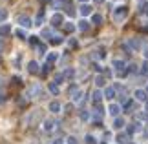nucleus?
I'll list each match as a JSON object with an SVG mask.
<instances>
[{
    "mask_svg": "<svg viewBox=\"0 0 148 144\" xmlns=\"http://www.w3.org/2000/svg\"><path fill=\"white\" fill-rule=\"evenodd\" d=\"M113 20H117V22H121V20H124L128 16V8H124V5H119V8H115L113 9Z\"/></svg>",
    "mask_w": 148,
    "mask_h": 144,
    "instance_id": "nucleus-1",
    "label": "nucleus"
},
{
    "mask_svg": "<svg viewBox=\"0 0 148 144\" xmlns=\"http://www.w3.org/2000/svg\"><path fill=\"white\" fill-rule=\"evenodd\" d=\"M18 24H20L22 27H26V29H27V27H31V26H33V22H31V18H29V16H24V15H20V16H18Z\"/></svg>",
    "mask_w": 148,
    "mask_h": 144,
    "instance_id": "nucleus-2",
    "label": "nucleus"
},
{
    "mask_svg": "<svg viewBox=\"0 0 148 144\" xmlns=\"http://www.w3.org/2000/svg\"><path fill=\"white\" fill-rule=\"evenodd\" d=\"M126 44L130 46V49H134V51L141 49V42H139L137 38H128V40H126Z\"/></svg>",
    "mask_w": 148,
    "mask_h": 144,
    "instance_id": "nucleus-3",
    "label": "nucleus"
},
{
    "mask_svg": "<svg viewBox=\"0 0 148 144\" xmlns=\"http://www.w3.org/2000/svg\"><path fill=\"white\" fill-rule=\"evenodd\" d=\"M108 113L112 115V117H119V113H121V108H119V104H110V108H108Z\"/></svg>",
    "mask_w": 148,
    "mask_h": 144,
    "instance_id": "nucleus-4",
    "label": "nucleus"
},
{
    "mask_svg": "<svg viewBox=\"0 0 148 144\" xmlns=\"http://www.w3.org/2000/svg\"><path fill=\"white\" fill-rule=\"evenodd\" d=\"M62 22H64V16H62L60 13H55L53 16H51V24L53 26H62Z\"/></svg>",
    "mask_w": 148,
    "mask_h": 144,
    "instance_id": "nucleus-5",
    "label": "nucleus"
},
{
    "mask_svg": "<svg viewBox=\"0 0 148 144\" xmlns=\"http://www.w3.org/2000/svg\"><path fill=\"white\" fill-rule=\"evenodd\" d=\"M134 97H135L137 100H143V102H146V100H148V97H146V91H145V89H135Z\"/></svg>",
    "mask_w": 148,
    "mask_h": 144,
    "instance_id": "nucleus-6",
    "label": "nucleus"
},
{
    "mask_svg": "<svg viewBox=\"0 0 148 144\" xmlns=\"http://www.w3.org/2000/svg\"><path fill=\"white\" fill-rule=\"evenodd\" d=\"M82 16H88L90 13H92V5H88V4H82L81 5V11H79Z\"/></svg>",
    "mask_w": 148,
    "mask_h": 144,
    "instance_id": "nucleus-7",
    "label": "nucleus"
},
{
    "mask_svg": "<svg viewBox=\"0 0 148 144\" xmlns=\"http://www.w3.org/2000/svg\"><path fill=\"white\" fill-rule=\"evenodd\" d=\"M5 35H11V26L9 24L0 26V37H5Z\"/></svg>",
    "mask_w": 148,
    "mask_h": 144,
    "instance_id": "nucleus-8",
    "label": "nucleus"
},
{
    "mask_svg": "<svg viewBox=\"0 0 148 144\" xmlns=\"http://www.w3.org/2000/svg\"><path fill=\"white\" fill-rule=\"evenodd\" d=\"M42 91V88H40V84H35V86H31L29 88V95L31 97H35V95H38Z\"/></svg>",
    "mask_w": 148,
    "mask_h": 144,
    "instance_id": "nucleus-9",
    "label": "nucleus"
},
{
    "mask_svg": "<svg viewBox=\"0 0 148 144\" xmlns=\"http://www.w3.org/2000/svg\"><path fill=\"white\" fill-rule=\"evenodd\" d=\"M27 71H29V73H38V64L35 60H31L29 64H27Z\"/></svg>",
    "mask_w": 148,
    "mask_h": 144,
    "instance_id": "nucleus-10",
    "label": "nucleus"
},
{
    "mask_svg": "<svg viewBox=\"0 0 148 144\" xmlns=\"http://www.w3.org/2000/svg\"><path fill=\"white\" fill-rule=\"evenodd\" d=\"M101 99H104V91L95 89V91H93V100H95V102H101Z\"/></svg>",
    "mask_w": 148,
    "mask_h": 144,
    "instance_id": "nucleus-11",
    "label": "nucleus"
},
{
    "mask_svg": "<svg viewBox=\"0 0 148 144\" xmlns=\"http://www.w3.org/2000/svg\"><path fill=\"white\" fill-rule=\"evenodd\" d=\"M113 97H115V89L110 86V88L104 89V99H113Z\"/></svg>",
    "mask_w": 148,
    "mask_h": 144,
    "instance_id": "nucleus-12",
    "label": "nucleus"
},
{
    "mask_svg": "<svg viewBox=\"0 0 148 144\" xmlns=\"http://www.w3.org/2000/svg\"><path fill=\"white\" fill-rule=\"evenodd\" d=\"M79 29H81V31H88V29H90V22L82 18L81 22H79Z\"/></svg>",
    "mask_w": 148,
    "mask_h": 144,
    "instance_id": "nucleus-13",
    "label": "nucleus"
},
{
    "mask_svg": "<svg viewBox=\"0 0 148 144\" xmlns=\"http://www.w3.org/2000/svg\"><path fill=\"white\" fill-rule=\"evenodd\" d=\"M53 126H55V122H53V119H46V120H44V130H46V131H49V130H53Z\"/></svg>",
    "mask_w": 148,
    "mask_h": 144,
    "instance_id": "nucleus-14",
    "label": "nucleus"
},
{
    "mask_svg": "<svg viewBox=\"0 0 148 144\" xmlns=\"http://www.w3.org/2000/svg\"><path fill=\"white\" fill-rule=\"evenodd\" d=\"M123 126H124V120H123L121 117H117L115 120H113V128H115V130H121Z\"/></svg>",
    "mask_w": 148,
    "mask_h": 144,
    "instance_id": "nucleus-15",
    "label": "nucleus"
},
{
    "mask_svg": "<svg viewBox=\"0 0 148 144\" xmlns=\"http://www.w3.org/2000/svg\"><path fill=\"white\" fill-rule=\"evenodd\" d=\"M53 8H57V9L64 8L66 9V2H64V0H53Z\"/></svg>",
    "mask_w": 148,
    "mask_h": 144,
    "instance_id": "nucleus-16",
    "label": "nucleus"
},
{
    "mask_svg": "<svg viewBox=\"0 0 148 144\" xmlns=\"http://www.w3.org/2000/svg\"><path fill=\"white\" fill-rule=\"evenodd\" d=\"M49 109H51L53 113H59V111H60V104H59V102H51V104H49Z\"/></svg>",
    "mask_w": 148,
    "mask_h": 144,
    "instance_id": "nucleus-17",
    "label": "nucleus"
},
{
    "mask_svg": "<svg viewBox=\"0 0 148 144\" xmlns=\"http://www.w3.org/2000/svg\"><path fill=\"white\" fill-rule=\"evenodd\" d=\"M57 59H59V53H49V55H48V64H53V62H57Z\"/></svg>",
    "mask_w": 148,
    "mask_h": 144,
    "instance_id": "nucleus-18",
    "label": "nucleus"
},
{
    "mask_svg": "<svg viewBox=\"0 0 148 144\" xmlns=\"http://www.w3.org/2000/svg\"><path fill=\"white\" fill-rule=\"evenodd\" d=\"M113 68H115L117 71H121L123 68H124V62L123 60H113Z\"/></svg>",
    "mask_w": 148,
    "mask_h": 144,
    "instance_id": "nucleus-19",
    "label": "nucleus"
},
{
    "mask_svg": "<svg viewBox=\"0 0 148 144\" xmlns=\"http://www.w3.org/2000/svg\"><path fill=\"white\" fill-rule=\"evenodd\" d=\"M95 84H97V88H102V86H104V77L97 75V77H95Z\"/></svg>",
    "mask_w": 148,
    "mask_h": 144,
    "instance_id": "nucleus-20",
    "label": "nucleus"
},
{
    "mask_svg": "<svg viewBox=\"0 0 148 144\" xmlns=\"http://www.w3.org/2000/svg\"><path fill=\"white\" fill-rule=\"evenodd\" d=\"M49 91H51V93H53V95H57V93H59V84L51 82V84H49Z\"/></svg>",
    "mask_w": 148,
    "mask_h": 144,
    "instance_id": "nucleus-21",
    "label": "nucleus"
},
{
    "mask_svg": "<svg viewBox=\"0 0 148 144\" xmlns=\"http://www.w3.org/2000/svg\"><path fill=\"white\" fill-rule=\"evenodd\" d=\"M5 18H8V9H2V8H0V22H4Z\"/></svg>",
    "mask_w": 148,
    "mask_h": 144,
    "instance_id": "nucleus-22",
    "label": "nucleus"
},
{
    "mask_svg": "<svg viewBox=\"0 0 148 144\" xmlns=\"http://www.w3.org/2000/svg\"><path fill=\"white\" fill-rule=\"evenodd\" d=\"M42 22H44V13H38V15H37V18H35V24H37V26H40Z\"/></svg>",
    "mask_w": 148,
    "mask_h": 144,
    "instance_id": "nucleus-23",
    "label": "nucleus"
},
{
    "mask_svg": "<svg viewBox=\"0 0 148 144\" xmlns=\"http://www.w3.org/2000/svg\"><path fill=\"white\" fill-rule=\"evenodd\" d=\"M92 22H93V24H101V22H102V16L101 15H93L92 16Z\"/></svg>",
    "mask_w": 148,
    "mask_h": 144,
    "instance_id": "nucleus-24",
    "label": "nucleus"
},
{
    "mask_svg": "<svg viewBox=\"0 0 148 144\" xmlns=\"http://www.w3.org/2000/svg\"><path fill=\"white\" fill-rule=\"evenodd\" d=\"M37 49H38V53H40V55H46V44H38Z\"/></svg>",
    "mask_w": 148,
    "mask_h": 144,
    "instance_id": "nucleus-25",
    "label": "nucleus"
},
{
    "mask_svg": "<svg viewBox=\"0 0 148 144\" xmlns=\"http://www.w3.org/2000/svg\"><path fill=\"white\" fill-rule=\"evenodd\" d=\"M40 35H42V37H46V38H49V40L53 38V37H51V31H49V29H42V31H40Z\"/></svg>",
    "mask_w": 148,
    "mask_h": 144,
    "instance_id": "nucleus-26",
    "label": "nucleus"
},
{
    "mask_svg": "<svg viewBox=\"0 0 148 144\" xmlns=\"http://www.w3.org/2000/svg\"><path fill=\"white\" fill-rule=\"evenodd\" d=\"M15 35L18 37V38H26V31H24V29H16V31H15Z\"/></svg>",
    "mask_w": 148,
    "mask_h": 144,
    "instance_id": "nucleus-27",
    "label": "nucleus"
},
{
    "mask_svg": "<svg viewBox=\"0 0 148 144\" xmlns=\"http://www.w3.org/2000/svg\"><path fill=\"white\" fill-rule=\"evenodd\" d=\"M64 27H66V31H68V33H73V31H75V26H73L71 22H70V24H64Z\"/></svg>",
    "mask_w": 148,
    "mask_h": 144,
    "instance_id": "nucleus-28",
    "label": "nucleus"
},
{
    "mask_svg": "<svg viewBox=\"0 0 148 144\" xmlns=\"http://www.w3.org/2000/svg\"><path fill=\"white\" fill-rule=\"evenodd\" d=\"M126 68H128V73H135V71H137V66H135V64H130Z\"/></svg>",
    "mask_w": 148,
    "mask_h": 144,
    "instance_id": "nucleus-29",
    "label": "nucleus"
},
{
    "mask_svg": "<svg viewBox=\"0 0 148 144\" xmlns=\"http://www.w3.org/2000/svg\"><path fill=\"white\" fill-rule=\"evenodd\" d=\"M86 144H95V139L92 135H86Z\"/></svg>",
    "mask_w": 148,
    "mask_h": 144,
    "instance_id": "nucleus-30",
    "label": "nucleus"
},
{
    "mask_svg": "<svg viewBox=\"0 0 148 144\" xmlns=\"http://www.w3.org/2000/svg\"><path fill=\"white\" fill-rule=\"evenodd\" d=\"M51 42H53V44H60L62 42V37H53V38H51Z\"/></svg>",
    "mask_w": 148,
    "mask_h": 144,
    "instance_id": "nucleus-31",
    "label": "nucleus"
},
{
    "mask_svg": "<svg viewBox=\"0 0 148 144\" xmlns=\"http://www.w3.org/2000/svg\"><path fill=\"white\" fill-rule=\"evenodd\" d=\"M64 75H66L68 78H71L73 75H75V71H73V70H66V73H64Z\"/></svg>",
    "mask_w": 148,
    "mask_h": 144,
    "instance_id": "nucleus-32",
    "label": "nucleus"
},
{
    "mask_svg": "<svg viewBox=\"0 0 148 144\" xmlns=\"http://www.w3.org/2000/svg\"><path fill=\"white\" fill-rule=\"evenodd\" d=\"M141 73H148V62H145L143 68H141Z\"/></svg>",
    "mask_w": 148,
    "mask_h": 144,
    "instance_id": "nucleus-33",
    "label": "nucleus"
},
{
    "mask_svg": "<svg viewBox=\"0 0 148 144\" xmlns=\"http://www.w3.org/2000/svg\"><path fill=\"white\" fill-rule=\"evenodd\" d=\"M68 46H70V48H75V46H77V42H75L73 38H70V40H68Z\"/></svg>",
    "mask_w": 148,
    "mask_h": 144,
    "instance_id": "nucleus-34",
    "label": "nucleus"
},
{
    "mask_svg": "<svg viewBox=\"0 0 148 144\" xmlns=\"http://www.w3.org/2000/svg\"><path fill=\"white\" fill-rule=\"evenodd\" d=\"M81 119H82V120H88V119H90V115H88L86 111H82V113H81Z\"/></svg>",
    "mask_w": 148,
    "mask_h": 144,
    "instance_id": "nucleus-35",
    "label": "nucleus"
},
{
    "mask_svg": "<svg viewBox=\"0 0 148 144\" xmlns=\"http://www.w3.org/2000/svg\"><path fill=\"white\" fill-rule=\"evenodd\" d=\"M68 144H77V139L75 137H70V139H68Z\"/></svg>",
    "mask_w": 148,
    "mask_h": 144,
    "instance_id": "nucleus-36",
    "label": "nucleus"
},
{
    "mask_svg": "<svg viewBox=\"0 0 148 144\" xmlns=\"http://www.w3.org/2000/svg\"><path fill=\"white\" fill-rule=\"evenodd\" d=\"M117 141H119V142H124V141H126V135H119Z\"/></svg>",
    "mask_w": 148,
    "mask_h": 144,
    "instance_id": "nucleus-37",
    "label": "nucleus"
},
{
    "mask_svg": "<svg viewBox=\"0 0 148 144\" xmlns=\"http://www.w3.org/2000/svg\"><path fill=\"white\" fill-rule=\"evenodd\" d=\"M93 70H95V71H99V73H101V71H102V68H101V66H97V64H95V66H93Z\"/></svg>",
    "mask_w": 148,
    "mask_h": 144,
    "instance_id": "nucleus-38",
    "label": "nucleus"
},
{
    "mask_svg": "<svg viewBox=\"0 0 148 144\" xmlns=\"http://www.w3.org/2000/svg\"><path fill=\"white\" fill-rule=\"evenodd\" d=\"M53 144H62V139H55V141H53Z\"/></svg>",
    "mask_w": 148,
    "mask_h": 144,
    "instance_id": "nucleus-39",
    "label": "nucleus"
},
{
    "mask_svg": "<svg viewBox=\"0 0 148 144\" xmlns=\"http://www.w3.org/2000/svg\"><path fill=\"white\" fill-rule=\"evenodd\" d=\"M4 49V44H2V38H0V51Z\"/></svg>",
    "mask_w": 148,
    "mask_h": 144,
    "instance_id": "nucleus-40",
    "label": "nucleus"
},
{
    "mask_svg": "<svg viewBox=\"0 0 148 144\" xmlns=\"http://www.w3.org/2000/svg\"><path fill=\"white\" fill-rule=\"evenodd\" d=\"M145 57H146V60H148V48L145 49Z\"/></svg>",
    "mask_w": 148,
    "mask_h": 144,
    "instance_id": "nucleus-41",
    "label": "nucleus"
},
{
    "mask_svg": "<svg viewBox=\"0 0 148 144\" xmlns=\"http://www.w3.org/2000/svg\"><path fill=\"white\" fill-rule=\"evenodd\" d=\"M145 109H146V113H148V100L145 102Z\"/></svg>",
    "mask_w": 148,
    "mask_h": 144,
    "instance_id": "nucleus-42",
    "label": "nucleus"
},
{
    "mask_svg": "<svg viewBox=\"0 0 148 144\" xmlns=\"http://www.w3.org/2000/svg\"><path fill=\"white\" fill-rule=\"evenodd\" d=\"M0 104H4V97L2 95H0Z\"/></svg>",
    "mask_w": 148,
    "mask_h": 144,
    "instance_id": "nucleus-43",
    "label": "nucleus"
},
{
    "mask_svg": "<svg viewBox=\"0 0 148 144\" xmlns=\"http://www.w3.org/2000/svg\"><path fill=\"white\" fill-rule=\"evenodd\" d=\"M102 2H104V0H95V4H102Z\"/></svg>",
    "mask_w": 148,
    "mask_h": 144,
    "instance_id": "nucleus-44",
    "label": "nucleus"
},
{
    "mask_svg": "<svg viewBox=\"0 0 148 144\" xmlns=\"http://www.w3.org/2000/svg\"><path fill=\"white\" fill-rule=\"evenodd\" d=\"M79 2H81V4H86V2H88V0H79Z\"/></svg>",
    "mask_w": 148,
    "mask_h": 144,
    "instance_id": "nucleus-45",
    "label": "nucleus"
},
{
    "mask_svg": "<svg viewBox=\"0 0 148 144\" xmlns=\"http://www.w3.org/2000/svg\"><path fill=\"white\" fill-rule=\"evenodd\" d=\"M146 93H148V89H146Z\"/></svg>",
    "mask_w": 148,
    "mask_h": 144,
    "instance_id": "nucleus-46",
    "label": "nucleus"
},
{
    "mask_svg": "<svg viewBox=\"0 0 148 144\" xmlns=\"http://www.w3.org/2000/svg\"><path fill=\"white\" fill-rule=\"evenodd\" d=\"M102 144H104V142H102Z\"/></svg>",
    "mask_w": 148,
    "mask_h": 144,
    "instance_id": "nucleus-47",
    "label": "nucleus"
}]
</instances>
